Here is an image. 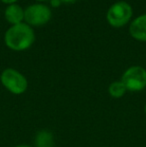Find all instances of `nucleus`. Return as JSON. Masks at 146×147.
Here are the masks:
<instances>
[{"label": "nucleus", "instance_id": "obj_1", "mask_svg": "<svg viewBox=\"0 0 146 147\" xmlns=\"http://www.w3.org/2000/svg\"><path fill=\"white\" fill-rule=\"evenodd\" d=\"M35 40V33L25 22L12 25L4 35L6 46L13 51H24L30 48Z\"/></svg>", "mask_w": 146, "mask_h": 147}, {"label": "nucleus", "instance_id": "obj_2", "mask_svg": "<svg viewBox=\"0 0 146 147\" xmlns=\"http://www.w3.org/2000/svg\"><path fill=\"white\" fill-rule=\"evenodd\" d=\"M0 81L9 92L15 95L23 94L28 87V82L25 76L13 68L4 69L0 75Z\"/></svg>", "mask_w": 146, "mask_h": 147}, {"label": "nucleus", "instance_id": "obj_3", "mask_svg": "<svg viewBox=\"0 0 146 147\" xmlns=\"http://www.w3.org/2000/svg\"><path fill=\"white\" fill-rule=\"evenodd\" d=\"M133 14L132 7L126 1H118L109 7L106 19L112 27L118 28L126 25Z\"/></svg>", "mask_w": 146, "mask_h": 147}, {"label": "nucleus", "instance_id": "obj_4", "mask_svg": "<svg viewBox=\"0 0 146 147\" xmlns=\"http://www.w3.org/2000/svg\"><path fill=\"white\" fill-rule=\"evenodd\" d=\"M121 81L127 91L138 92L143 90L146 87V69L138 65L131 66L125 70Z\"/></svg>", "mask_w": 146, "mask_h": 147}, {"label": "nucleus", "instance_id": "obj_5", "mask_svg": "<svg viewBox=\"0 0 146 147\" xmlns=\"http://www.w3.org/2000/svg\"><path fill=\"white\" fill-rule=\"evenodd\" d=\"M51 19V10L45 4L36 3L24 9V20L30 26H42Z\"/></svg>", "mask_w": 146, "mask_h": 147}, {"label": "nucleus", "instance_id": "obj_6", "mask_svg": "<svg viewBox=\"0 0 146 147\" xmlns=\"http://www.w3.org/2000/svg\"><path fill=\"white\" fill-rule=\"evenodd\" d=\"M129 33L135 40L146 42V14L139 15L131 22Z\"/></svg>", "mask_w": 146, "mask_h": 147}, {"label": "nucleus", "instance_id": "obj_7", "mask_svg": "<svg viewBox=\"0 0 146 147\" xmlns=\"http://www.w3.org/2000/svg\"><path fill=\"white\" fill-rule=\"evenodd\" d=\"M4 15L6 21L11 25H16L24 21V9L16 3L8 5L5 9Z\"/></svg>", "mask_w": 146, "mask_h": 147}, {"label": "nucleus", "instance_id": "obj_8", "mask_svg": "<svg viewBox=\"0 0 146 147\" xmlns=\"http://www.w3.org/2000/svg\"><path fill=\"white\" fill-rule=\"evenodd\" d=\"M34 145L35 147H54L55 143L52 132L46 129L39 130L35 135Z\"/></svg>", "mask_w": 146, "mask_h": 147}, {"label": "nucleus", "instance_id": "obj_9", "mask_svg": "<svg viewBox=\"0 0 146 147\" xmlns=\"http://www.w3.org/2000/svg\"><path fill=\"white\" fill-rule=\"evenodd\" d=\"M126 91H127V89L121 80L112 82L109 85V87H108L109 95L112 98H116V99L121 98V97L126 93Z\"/></svg>", "mask_w": 146, "mask_h": 147}, {"label": "nucleus", "instance_id": "obj_10", "mask_svg": "<svg viewBox=\"0 0 146 147\" xmlns=\"http://www.w3.org/2000/svg\"><path fill=\"white\" fill-rule=\"evenodd\" d=\"M50 5L52 6V7H54V8H56V7H59V6L61 5V0H50Z\"/></svg>", "mask_w": 146, "mask_h": 147}, {"label": "nucleus", "instance_id": "obj_11", "mask_svg": "<svg viewBox=\"0 0 146 147\" xmlns=\"http://www.w3.org/2000/svg\"><path fill=\"white\" fill-rule=\"evenodd\" d=\"M0 1L3 2V3H5V4H8V5H10V4L16 3V1H17V0H0Z\"/></svg>", "mask_w": 146, "mask_h": 147}, {"label": "nucleus", "instance_id": "obj_12", "mask_svg": "<svg viewBox=\"0 0 146 147\" xmlns=\"http://www.w3.org/2000/svg\"><path fill=\"white\" fill-rule=\"evenodd\" d=\"M75 1H77V0H61L62 3H73Z\"/></svg>", "mask_w": 146, "mask_h": 147}, {"label": "nucleus", "instance_id": "obj_13", "mask_svg": "<svg viewBox=\"0 0 146 147\" xmlns=\"http://www.w3.org/2000/svg\"><path fill=\"white\" fill-rule=\"evenodd\" d=\"M14 147H32L30 145H25V144H21V145H17V146H14Z\"/></svg>", "mask_w": 146, "mask_h": 147}, {"label": "nucleus", "instance_id": "obj_14", "mask_svg": "<svg viewBox=\"0 0 146 147\" xmlns=\"http://www.w3.org/2000/svg\"><path fill=\"white\" fill-rule=\"evenodd\" d=\"M36 1H39V2H44V1H50V0H36Z\"/></svg>", "mask_w": 146, "mask_h": 147}, {"label": "nucleus", "instance_id": "obj_15", "mask_svg": "<svg viewBox=\"0 0 146 147\" xmlns=\"http://www.w3.org/2000/svg\"><path fill=\"white\" fill-rule=\"evenodd\" d=\"M144 112H145V115H146V103H145V106H144Z\"/></svg>", "mask_w": 146, "mask_h": 147}, {"label": "nucleus", "instance_id": "obj_16", "mask_svg": "<svg viewBox=\"0 0 146 147\" xmlns=\"http://www.w3.org/2000/svg\"><path fill=\"white\" fill-rule=\"evenodd\" d=\"M103 147H108V146H103Z\"/></svg>", "mask_w": 146, "mask_h": 147}]
</instances>
